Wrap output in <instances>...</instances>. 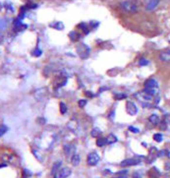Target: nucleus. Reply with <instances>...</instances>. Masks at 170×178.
Segmentation results:
<instances>
[{
	"label": "nucleus",
	"instance_id": "nucleus-1",
	"mask_svg": "<svg viewBox=\"0 0 170 178\" xmlns=\"http://www.w3.org/2000/svg\"><path fill=\"white\" fill-rule=\"evenodd\" d=\"M135 95H136V98H138V100L143 103V106H148V103H151V101L154 100V95H149L145 91L138 93V94H136Z\"/></svg>",
	"mask_w": 170,
	"mask_h": 178
},
{
	"label": "nucleus",
	"instance_id": "nucleus-2",
	"mask_svg": "<svg viewBox=\"0 0 170 178\" xmlns=\"http://www.w3.org/2000/svg\"><path fill=\"white\" fill-rule=\"evenodd\" d=\"M77 53L82 59H87L90 56V48L85 43H80V44L77 45Z\"/></svg>",
	"mask_w": 170,
	"mask_h": 178
},
{
	"label": "nucleus",
	"instance_id": "nucleus-3",
	"mask_svg": "<svg viewBox=\"0 0 170 178\" xmlns=\"http://www.w3.org/2000/svg\"><path fill=\"white\" fill-rule=\"evenodd\" d=\"M120 6H121V8L125 12H128V13H136L138 10L136 5L131 1H122L121 3H120Z\"/></svg>",
	"mask_w": 170,
	"mask_h": 178
},
{
	"label": "nucleus",
	"instance_id": "nucleus-4",
	"mask_svg": "<svg viewBox=\"0 0 170 178\" xmlns=\"http://www.w3.org/2000/svg\"><path fill=\"white\" fill-rule=\"evenodd\" d=\"M99 160H100V156H99V154L98 153H95V151H93V153L88 154V157H87L88 165L95 166L99 162Z\"/></svg>",
	"mask_w": 170,
	"mask_h": 178
},
{
	"label": "nucleus",
	"instance_id": "nucleus-5",
	"mask_svg": "<svg viewBox=\"0 0 170 178\" xmlns=\"http://www.w3.org/2000/svg\"><path fill=\"white\" fill-rule=\"evenodd\" d=\"M126 110H127L128 114L130 115H136L138 112H139V109H138V106L135 104L133 101H127L126 103Z\"/></svg>",
	"mask_w": 170,
	"mask_h": 178
},
{
	"label": "nucleus",
	"instance_id": "nucleus-6",
	"mask_svg": "<svg viewBox=\"0 0 170 178\" xmlns=\"http://www.w3.org/2000/svg\"><path fill=\"white\" fill-rule=\"evenodd\" d=\"M141 162V159H126L124 160H122L121 163H120V166L122 167H128V166H134L139 164Z\"/></svg>",
	"mask_w": 170,
	"mask_h": 178
},
{
	"label": "nucleus",
	"instance_id": "nucleus-7",
	"mask_svg": "<svg viewBox=\"0 0 170 178\" xmlns=\"http://www.w3.org/2000/svg\"><path fill=\"white\" fill-rule=\"evenodd\" d=\"M46 97H47V90L45 88H42V89H39L34 92V98L39 101L45 100Z\"/></svg>",
	"mask_w": 170,
	"mask_h": 178
},
{
	"label": "nucleus",
	"instance_id": "nucleus-8",
	"mask_svg": "<svg viewBox=\"0 0 170 178\" xmlns=\"http://www.w3.org/2000/svg\"><path fill=\"white\" fill-rule=\"evenodd\" d=\"M67 128L73 133H77L79 130V123L77 121V119H71L68 123H67Z\"/></svg>",
	"mask_w": 170,
	"mask_h": 178
},
{
	"label": "nucleus",
	"instance_id": "nucleus-9",
	"mask_svg": "<svg viewBox=\"0 0 170 178\" xmlns=\"http://www.w3.org/2000/svg\"><path fill=\"white\" fill-rule=\"evenodd\" d=\"M71 172L72 170L69 167H62L57 173L56 178H67L71 175Z\"/></svg>",
	"mask_w": 170,
	"mask_h": 178
},
{
	"label": "nucleus",
	"instance_id": "nucleus-10",
	"mask_svg": "<svg viewBox=\"0 0 170 178\" xmlns=\"http://www.w3.org/2000/svg\"><path fill=\"white\" fill-rule=\"evenodd\" d=\"M143 86H145V89H157L158 83L154 79H148L145 82Z\"/></svg>",
	"mask_w": 170,
	"mask_h": 178
},
{
	"label": "nucleus",
	"instance_id": "nucleus-11",
	"mask_svg": "<svg viewBox=\"0 0 170 178\" xmlns=\"http://www.w3.org/2000/svg\"><path fill=\"white\" fill-rule=\"evenodd\" d=\"M159 59L163 62H169L170 61V48L165 49V50L161 51L159 54Z\"/></svg>",
	"mask_w": 170,
	"mask_h": 178
},
{
	"label": "nucleus",
	"instance_id": "nucleus-12",
	"mask_svg": "<svg viewBox=\"0 0 170 178\" xmlns=\"http://www.w3.org/2000/svg\"><path fill=\"white\" fill-rule=\"evenodd\" d=\"M158 4H159V0H149L146 6V9L148 11H152L158 6Z\"/></svg>",
	"mask_w": 170,
	"mask_h": 178
},
{
	"label": "nucleus",
	"instance_id": "nucleus-13",
	"mask_svg": "<svg viewBox=\"0 0 170 178\" xmlns=\"http://www.w3.org/2000/svg\"><path fill=\"white\" fill-rule=\"evenodd\" d=\"M61 164H62V161H61V160H58V161H56L54 163L53 166H52V169H51V175H52V176H54V177L57 176V173L60 170Z\"/></svg>",
	"mask_w": 170,
	"mask_h": 178
},
{
	"label": "nucleus",
	"instance_id": "nucleus-14",
	"mask_svg": "<svg viewBox=\"0 0 170 178\" xmlns=\"http://www.w3.org/2000/svg\"><path fill=\"white\" fill-rule=\"evenodd\" d=\"M148 122H149V123H151V125H154V126H156L157 124H159L160 118H159V116L156 115V114H151V115L148 117Z\"/></svg>",
	"mask_w": 170,
	"mask_h": 178
},
{
	"label": "nucleus",
	"instance_id": "nucleus-15",
	"mask_svg": "<svg viewBox=\"0 0 170 178\" xmlns=\"http://www.w3.org/2000/svg\"><path fill=\"white\" fill-rule=\"evenodd\" d=\"M148 177L149 178H158L161 175L160 171L158 170L156 167H152L151 170L148 171Z\"/></svg>",
	"mask_w": 170,
	"mask_h": 178
},
{
	"label": "nucleus",
	"instance_id": "nucleus-16",
	"mask_svg": "<svg viewBox=\"0 0 170 178\" xmlns=\"http://www.w3.org/2000/svg\"><path fill=\"white\" fill-rule=\"evenodd\" d=\"M64 153H65L66 156H70L72 153H74V150H75V147L73 145H70V144H67V145H64Z\"/></svg>",
	"mask_w": 170,
	"mask_h": 178
},
{
	"label": "nucleus",
	"instance_id": "nucleus-17",
	"mask_svg": "<svg viewBox=\"0 0 170 178\" xmlns=\"http://www.w3.org/2000/svg\"><path fill=\"white\" fill-rule=\"evenodd\" d=\"M106 145H112L114 143H116L118 141V139H117V137L114 135V134H109L106 138Z\"/></svg>",
	"mask_w": 170,
	"mask_h": 178
},
{
	"label": "nucleus",
	"instance_id": "nucleus-18",
	"mask_svg": "<svg viewBox=\"0 0 170 178\" xmlns=\"http://www.w3.org/2000/svg\"><path fill=\"white\" fill-rule=\"evenodd\" d=\"M80 162H81V157H80V156L79 154H74L72 156V157H71V163L74 166H78L79 164H80Z\"/></svg>",
	"mask_w": 170,
	"mask_h": 178
},
{
	"label": "nucleus",
	"instance_id": "nucleus-19",
	"mask_svg": "<svg viewBox=\"0 0 170 178\" xmlns=\"http://www.w3.org/2000/svg\"><path fill=\"white\" fill-rule=\"evenodd\" d=\"M50 27L55 29V30H58V31H62L64 29V24L62 22H54L50 24Z\"/></svg>",
	"mask_w": 170,
	"mask_h": 178
},
{
	"label": "nucleus",
	"instance_id": "nucleus-20",
	"mask_svg": "<svg viewBox=\"0 0 170 178\" xmlns=\"http://www.w3.org/2000/svg\"><path fill=\"white\" fill-rule=\"evenodd\" d=\"M33 154H34V156L37 159V160H39L40 162L43 161V154H42V151H39V150H36V149H34Z\"/></svg>",
	"mask_w": 170,
	"mask_h": 178
},
{
	"label": "nucleus",
	"instance_id": "nucleus-21",
	"mask_svg": "<svg viewBox=\"0 0 170 178\" xmlns=\"http://www.w3.org/2000/svg\"><path fill=\"white\" fill-rule=\"evenodd\" d=\"M69 37L72 42H77V40L80 39V34L76 33V32H71V33L69 34Z\"/></svg>",
	"mask_w": 170,
	"mask_h": 178
},
{
	"label": "nucleus",
	"instance_id": "nucleus-22",
	"mask_svg": "<svg viewBox=\"0 0 170 178\" xmlns=\"http://www.w3.org/2000/svg\"><path fill=\"white\" fill-rule=\"evenodd\" d=\"M8 24H9V22L7 21V19H1V20H0V31L5 30V29L7 28Z\"/></svg>",
	"mask_w": 170,
	"mask_h": 178
},
{
	"label": "nucleus",
	"instance_id": "nucleus-23",
	"mask_svg": "<svg viewBox=\"0 0 170 178\" xmlns=\"http://www.w3.org/2000/svg\"><path fill=\"white\" fill-rule=\"evenodd\" d=\"M104 145H106V139L99 137L98 141H96V146H98V147H103Z\"/></svg>",
	"mask_w": 170,
	"mask_h": 178
},
{
	"label": "nucleus",
	"instance_id": "nucleus-24",
	"mask_svg": "<svg viewBox=\"0 0 170 178\" xmlns=\"http://www.w3.org/2000/svg\"><path fill=\"white\" fill-rule=\"evenodd\" d=\"M59 109H60V112L62 113V114H65V113L67 112V110H68L67 106L63 103V101H61V103H59Z\"/></svg>",
	"mask_w": 170,
	"mask_h": 178
},
{
	"label": "nucleus",
	"instance_id": "nucleus-25",
	"mask_svg": "<svg viewBox=\"0 0 170 178\" xmlns=\"http://www.w3.org/2000/svg\"><path fill=\"white\" fill-rule=\"evenodd\" d=\"M154 140L155 142H157V143H160V142H162V140H163V135L161 133H156V134H154Z\"/></svg>",
	"mask_w": 170,
	"mask_h": 178
},
{
	"label": "nucleus",
	"instance_id": "nucleus-26",
	"mask_svg": "<svg viewBox=\"0 0 170 178\" xmlns=\"http://www.w3.org/2000/svg\"><path fill=\"white\" fill-rule=\"evenodd\" d=\"M90 134H92V136H93V137H95V138H96V137L100 136L101 131L99 130L98 128H93V131H92V132H90Z\"/></svg>",
	"mask_w": 170,
	"mask_h": 178
},
{
	"label": "nucleus",
	"instance_id": "nucleus-27",
	"mask_svg": "<svg viewBox=\"0 0 170 178\" xmlns=\"http://www.w3.org/2000/svg\"><path fill=\"white\" fill-rule=\"evenodd\" d=\"M8 131V127L6 125H0V137L4 136V134H6Z\"/></svg>",
	"mask_w": 170,
	"mask_h": 178
},
{
	"label": "nucleus",
	"instance_id": "nucleus-28",
	"mask_svg": "<svg viewBox=\"0 0 170 178\" xmlns=\"http://www.w3.org/2000/svg\"><path fill=\"white\" fill-rule=\"evenodd\" d=\"M148 64H149V61L145 57H142L139 60V65L140 66H146V65H148Z\"/></svg>",
	"mask_w": 170,
	"mask_h": 178
},
{
	"label": "nucleus",
	"instance_id": "nucleus-29",
	"mask_svg": "<svg viewBox=\"0 0 170 178\" xmlns=\"http://www.w3.org/2000/svg\"><path fill=\"white\" fill-rule=\"evenodd\" d=\"M79 28H81L82 30L85 32V34H89V29H88V26H87L86 23H81V24L79 25Z\"/></svg>",
	"mask_w": 170,
	"mask_h": 178
},
{
	"label": "nucleus",
	"instance_id": "nucleus-30",
	"mask_svg": "<svg viewBox=\"0 0 170 178\" xmlns=\"http://www.w3.org/2000/svg\"><path fill=\"white\" fill-rule=\"evenodd\" d=\"M125 98H127V95H125V94H117L115 95V100H125Z\"/></svg>",
	"mask_w": 170,
	"mask_h": 178
},
{
	"label": "nucleus",
	"instance_id": "nucleus-31",
	"mask_svg": "<svg viewBox=\"0 0 170 178\" xmlns=\"http://www.w3.org/2000/svg\"><path fill=\"white\" fill-rule=\"evenodd\" d=\"M42 54V51L40 50L39 48H36V49H34V50L33 51V55H34V56H36V57H39Z\"/></svg>",
	"mask_w": 170,
	"mask_h": 178
},
{
	"label": "nucleus",
	"instance_id": "nucleus-32",
	"mask_svg": "<svg viewBox=\"0 0 170 178\" xmlns=\"http://www.w3.org/2000/svg\"><path fill=\"white\" fill-rule=\"evenodd\" d=\"M128 129H129V131H131V132H133L135 134H137V133L140 132V129H138V128L135 127V126H129Z\"/></svg>",
	"mask_w": 170,
	"mask_h": 178
},
{
	"label": "nucleus",
	"instance_id": "nucleus-33",
	"mask_svg": "<svg viewBox=\"0 0 170 178\" xmlns=\"http://www.w3.org/2000/svg\"><path fill=\"white\" fill-rule=\"evenodd\" d=\"M166 128H167V121L162 120L160 123V129L161 130H166Z\"/></svg>",
	"mask_w": 170,
	"mask_h": 178
},
{
	"label": "nucleus",
	"instance_id": "nucleus-34",
	"mask_svg": "<svg viewBox=\"0 0 170 178\" xmlns=\"http://www.w3.org/2000/svg\"><path fill=\"white\" fill-rule=\"evenodd\" d=\"M78 103H79V106L80 107H84L87 104V100H80Z\"/></svg>",
	"mask_w": 170,
	"mask_h": 178
},
{
	"label": "nucleus",
	"instance_id": "nucleus-35",
	"mask_svg": "<svg viewBox=\"0 0 170 178\" xmlns=\"http://www.w3.org/2000/svg\"><path fill=\"white\" fill-rule=\"evenodd\" d=\"M24 178H27V177H30V176H32V174H31V172L29 171V170H27V169H24Z\"/></svg>",
	"mask_w": 170,
	"mask_h": 178
},
{
	"label": "nucleus",
	"instance_id": "nucleus-36",
	"mask_svg": "<svg viewBox=\"0 0 170 178\" xmlns=\"http://www.w3.org/2000/svg\"><path fill=\"white\" fill-rule=\"evenodd\" d=\"M90 25L92 26L93 28H96V27H98V26L99 25V23H98V22H95V21H92V22L90 23Z\"/></svg>",
	"mask_w": 170,
	"mask_h": 178
},
{
	"label": "nucleus",
	"instance_id": "nucleus-37",
	"mask_svg": "<svg viewBox=\"0 0 170 178\" xmlns=\"http://www.w3.org/2000/svg\"><path fill=\"white\" fill-rule=\"evenodd\" d=\"M85 95H88V98H93V93H90V92H86L85 93Z\"/></svg>",
	"mask_w": 170,
	"mask_h": 178
},
{
	"label": "nucleus",
	"instance_id": "nucleus-38",
	"mask_svg": "<svg viewBox=\"0 0 170 178\" xmlns=\"http://www.w3.org/2000/svg\"><path fill=\"white\" fill-rule=\"evenodd\" d=\"M165 169H166V170H168V169H170V163H168V162H166L165 163Z\"/></svg>",
	"mask_w": 170,
	"mask_h": 178
},
{
	"label": "nucleus",
	"instance_id": "nucleus-39",
	"mask_svg": "<svg viewBox=\"0 0 170 178\" xmlns=\"http://www.w3.org/2000/svg\"><path fill=\"white\" fill-rule=\"evenodd\" d=\"M133 178H142V177H141V175H140V174L135 173V174H134V176H133Z\"/></svg>",
	"mask_w": 170,
	"mask_h": 178
},
{
	"label": "nucleus",
	"instance_id": "nucleus-40",
	"mask_svg": "<svg viewBox=\"0 0 170 178\" xmlns=\"http://www.w3.org/2000/svg\"><path fill=\"white\" fill-rule=\"evenodd\" d=\"M117 178H128V177L126 176V175H120V176H118Z\"/></svg>",
	"mask_w": 170,
	"mask_h": 178
},
{
	"label": "nucleus",
	"instance_id": "nucleus-41",
	"mask_svg": "<svg viewBox=\"0 0 170 178\" xmlns=\"http://www.w3.org/2000/svg\"><path fill=\"white\" fill-rule=\"evenodd\" d=\"M5 166H6V164H3V163H2V164H0V168H1V167H5Z\"/></svg>",
	"mask_w": 170,
	"mask_h": 178
},
{
	"label": "nucleus",
	"instance_id": "nucleus-42",
	"mask_svg": "<svg viewBox=\"0 0 170 178\" xmlns=\"http://www.w3.org/2000/svg\"><path fill=\"white\" fill-rule=\"evenodd\" d=\"M0 6H1V5H0Z\"/></svg>",
	"mask_w": 170,
	"mask_h": 178
}]
</instances>
